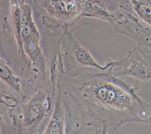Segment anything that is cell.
<instances>
[{
    "label": "cell",
    "mask_w": 151,
    "mask_h": 134,
    "mask_svg": "<svg viewBox=\"0 0 151 134\" xmlns=\"http://www.w3.org/2000/svg\"><path fill=\"white\" fill-rule=\"evenodd\" d=\"M111 66L99 72L58 74L57 87L64 102L65 133H81L85 127L94 133H107L133 122L151 125V104L134 86L121 80Z\"/></svg>",
    "instance_id": "obj_1"
},
{
    "label": "cell",
    "mask_w": 151,
    "mask_h": 134,
    "mask_svg": "<svg viewBox=\"0 0 151 134\" xmlns=\"http://www.w3.org/2000/svg\"><path fill=\"white\" fill-rule=\"evenodd\" d=\"M56 87L51 82L43 84L34 88L32 95H24L10 106L9 114L18 132L44 133L53 109Z\"/></svg>",
    "instance_id": "obj_2"
},
{
    "label": "cell",
    "mask_w": 151,
    "mask_h": 134,
    "mask_svg": "<svg viewBox=\"0 0 151 134\" xmlns=\"http://www.w3.org/2000/svg\"><path fill=\"white\" fill-rule=\"evenodd\" d=\"M109 14L107 22L119 34L129 37L139 46L151 49V27L134 12L129 0H101Z\"/></svg>",
    "instance_id": "obj_3"
},
{
    "label": "cell",
    "mask_w": 151,
    "mask_h": 134,
    "mask_svg": "<svg viewBox=\"0 0 151 134\" xmlns=\"http://www.w3.org/2000/svg\"><path fill=\"white\" fill-rule=\"evenodd\" d=\"M111 66L116 67L113 60H108L104 65H100L90 51L65 28L60 45L58 57V74L73 75L93 69L105 71Z\"/></svg>",
    "instance_id": "obj_4"
},
{
    "label": "cell",
    "mask_w": 151,
    "mask_h": 134,
    "mask_svg": "<svg viewBox=\"0 0 151 134\" xmlns=\"http://www.w3.org/2000/svg\"><path fill=\"white\" fill-rule=\"evenodd\" d=\"M88 0H30L40 25L68 27L81 17Z\"/></svg>",
    "instance_id": "obj_5"
},
{
    "label": "cell",
    "mask_w": 151,
    "mask_h": 134,
    "mask_svg": "<svg viewBox=\"0 0 151 134\" xmlns=\"http://www.w3.org/2000/svg\"><path fill=\"white\" fill-rule=\"evenodd\" d=\"M114 63L116 66H122L120 71H113L116 76L134 78L136 81L134 87L141 97L143 94H151V55L136 46L124 58L114 60Z\"/></svg>",
    "instance_id": "obj_6"
},
{
    "label": "cell",
    "mask_w": 151,
    "mask_h": 134,
    "mask_svg": "<svg viewBox=\"0 0 151 134\" xmlns=\"http://www.w3.org/2000/svg\"><path fill=\"white\" fill-rule=\"evenodd\" d=\"M65 115L63 97L56 87V94L53 109L44 133H65Z\"/></svg>",
    "instance_id": "obj_7"
},
{
    "label": "cell",
    "mask_w": 151,
    "mask_h": 134,
    "mask_svg": "<svg viewBox=\"0 0 151 134\" xmlns=\"http://www.w3.org/2000/svg\"><path fill=\"white\" fill-rule=\"evenodd\" d=\"M0 80L9 90H12L17 95L21 96L24 92L25 80L21 79L16 74L14 70L9 63L0 57Z\"/></svg>",
    "instance_id": "obj_8"
},
{
    "label": "cell",
    "mask_w": 151,
    "mask_h": 134,
    "mask_svg": "<svg viewBox=\"0 0 151 134\" xmlns=\"http://www.w3.org/2000/svg\"><path fill=\"white\" fill-rule=\"evenodd\" d=\"M136 14L151 27V0H129Z\"/></svg>",
    "instance_id": "obj_9"
},
{
    "label": "cell",
    "mask_w": 151,
    "mask_h": 134,
    "mask_svg": "<svg viewBox=\"0 0 151 134\" xmlns=\"http://www.w3.org/2000/svg\"><path fill=\"white\" fill-rule=\"evenodd\" d=\"M1 84H2V85H4V84H3V83H2V81H1V80H0V85H1Z\"/></svg>",
    "instance_id": "obj_10"
}]
</instances>
